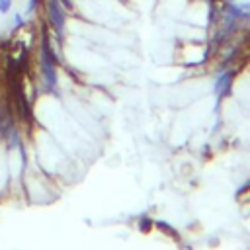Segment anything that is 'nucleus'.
<instances>
[{
    "mask_svg": "<svg viewBox=\"0 0 250 250\" xmlns=\"http://www.w3.org/2000/svg\"><path fill=\"white\" fill-rule=\"evenodd\" d=\"M57 64H59V57L53 53L51 45H49V33L47 29H43L41 33V74H43V80H45V86L47 90H55L57 88Z\"/></svg>",
    "mask_w": 250,
    "mask_h": 250,
    "instance_id": "1",
    "label": "nucleus"
},
{
    "mask_svg": "<svg viewBox=\"0 0 250 250\" xmlns=\"http://www.w3.org/2000/svg\"><path fill=\"white\" fill-rule=\"evenodd\" d=\"M47 20H49V25L53 27V31L61 39L62 31H64V10H62L61 0H47Z\"/></svg>",
    "mask_w": 250,
    "mask_h": 250,
    "instance_id": "2",
    "label": "nucleus"
},
{
    "mask_svg": "<svg viewBox=\"0 0 250 250\" xmlns=\"http://www.w3.org/2000/svg\"><path fill=\"white\" fill-rule=\"evenodd\" d=\"M230 82H232V72H230V70H229V72H223V74L217 78V82H215V92H217V96H227L229 90H230Z\"/></svg>",
    "mask_w": 250,
    "mask_h": 250,
    "instance_id": "3",
    "label": "nucleus"
},
{
    "mask_svg": "<svg viewBox=\"0 0 250 250\" xmlns=\"http://www.w3.org/2000/svg\"><path fill=\"white\" fill-rule=\"evenodd\" d=\"M150 227H152V221H150L148 217H143V219H141V230H148Z\"/></svg>",
    "mask_w": 250,
    "mask_h": 250,
    "instance_id": "4",
    "label": "nucleus"
},
{
    "mask_svg": "<svg viewBox=\"0 0 250 250\" xmlns=\"http://www.w3.org/2000/svg\"><path fill=\"white\" fill-rule=\"evenodd\" d=\"M10 6H12V0H0V12H10Z\"/></svg>",
    "mask_w": 250,
    "mask_h": 250,
    "instance_id": "5",
    "label": "nucleus"
},
{
    "mask_svg": "<svg viewBox=\"0 0 250 250\" xmlns=\"http://www.w3.org/2000/svg\"><path fill=\"white\" fill-rule=\"evenodd\" d=\"M14 23H16V27L23 25V18H21V14H16V16H14Z\"/></svg>",
    "mask_w": 250,
    "mask_h": 250,
    "instance_id": "6",
    "label": "nucleus"
},
{
    "mask_svg": "<svg viewBox=\"0 0 250 250\" xmlns=\"http://www.w3.org/2000/svg\"><path fill=\"white\" fill-rule=\"evenodd\" d=\"M37 2H39V0H29V6H27V14H31V12L35 10V6H37Z\"/></svg>",
    "mask_w": 250,
    "mask_h": 250,
    "instance_id": "7",
    "label": "nucleus"
}]
</instances>
